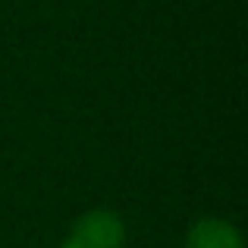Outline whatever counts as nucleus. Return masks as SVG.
Here are the masks:
<instances>
[{
    "mask_svg": "<svg viewBox=\"0 0 248 248\" xmlns=\"http://www.w3.org/2000/svg\"><path fill=\"white\" fill-rule=\"evenodd\" d=\"M60 248H126V220L110 207H91L69 223Z\"/></svg>",
    "mask_w": 248,
    "mask_h": 248,
    "instance_id": "1",
    "label": "nucleus"
},
{
    "mask_svg": "<svg viewBox=\"0 0 248 248\" xmlns=\"http://www.w3.org/2000/svg\"><path fill=\"white\" fill-rule=\"evenodd\" d=\"M182 248H245L242 232L232 220L223 217H201L188 226Z\"/></svg>",
    "mask_w": 248,
    "mask_h": 248,
    "instance_id": "2",
    "label": "nucleus"
}]
</instances>
